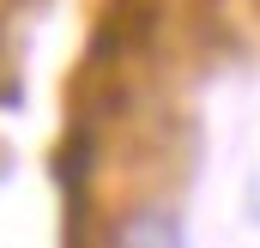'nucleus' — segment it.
<instances>
[{
  "mask_svg": "<svg viewBox=\"0 0 260 248\" xmlns=\"http://www.w3.org/2000/svg\"><path fill=\"white\" fill-rule=\"evenodd\" d=\"M115 248H188V242H182L176 212H164V206H139V212H127V218L115 224Z\"/></svg>",
  "mask_w": 260,
  "mask_h": 248,
  "instance_id": "nucleus-1",
  "label": "nucleus"
}]
</instances>
